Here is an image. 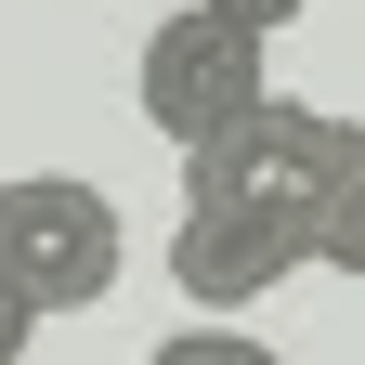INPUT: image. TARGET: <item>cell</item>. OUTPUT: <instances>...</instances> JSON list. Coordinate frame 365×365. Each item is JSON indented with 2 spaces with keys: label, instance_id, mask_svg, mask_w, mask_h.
Wrapping results in <instances>:
<instances>
[{
  "label": "cell",
  "instance_id": "obj_1",
  "mask_svg": "<svg viewBox=\"0 0 365 365\" xmlns=\"http://www.w3.org/2000/svg\"><path fill=\"white\" fill-rule=\"evenodd\" d=\"M352 170H365V118L274 91V105H261L248 130H222L209 157H182V209L287 222V235H313V248H327V209L352 196Z\"/></svg>",
  "mask_w": 365,
  "mask_h": 365
},
{
  "label": "cell",
  "instance_id": "obj_2",
  "mask_svg": "<svg viewBox=\"0 0 365 365\" xmlns=\"http://www.w3.org/2000/svg\"><path fill=\"white\" fill-rule=\"evenodd\" d=\"M130 105H144V130H157V144L209 157L222 130H248V118L274 105V39L222 26L209 0H182V14H157V26H144V66H130Z\"/></svg>",
  "mask_w": 365,
  "mask_h": 365
},
{
  "label": "cell",
  "instance_id": "obj_3",
  "mask_svg": "<svg viewBox=\"0 0 365 365\" xmlns=\"http://www.w3.org/2000/svg\"><path fill=\"white\" fill-rule=\"evenodd\" d=\"M118 261H130V222H118L105 182H78V170L0 182V287L26 313H91L118 287Z\"/></svg>",
  "mask_w": 365,
  "mask_h": 365
},
{
  "label": "cell",
  "instance_id": "obj_4",
  "mask_svg": "<svg viewBox=\"0 0 365 365\" xmlns=\"http://www.w3.org/2000/svg\"><path fill=\"white\" fill-rule=\"evenodd\" d=\"M300 261H327V248L287 235V222H235V209H182V235H170V274H182V300L209 327H235L248 300H274Z\"/></svg>",
  "mask_w": 365,
  "mask_h": 365
},
{
  "label": "cell",
  "instance_id": "obj_5",
  "mask_svg": "<svg viewBox=\"0 0 365 365\" xmlns=\"http://www.w3.org/2000/svg\"><path fill=\"white\" fill-rule=\"evenodd\" d=\"M144 365H287V352H261L248 327H170V339H157Z\"/></svg>",
  "mask_w": 365,
  "mask_h": 365
},
{
  "label": "cell",
  "instance_id": "obj_6",
  "mask_svg": "<svg viewBox=\"0 0 365 365\" xmlns=\"http://www.w3.org/2000/svg\"><path fill=\"white\" fill-rule=\"evenodd\" d=\"M327 274H365V170H352V196L327 209Z\"/></svg>",
  "mask_w": 365,
  "mask_h": 365
},
{
  "label": "cell",
  "instance_id": "obj_7",
  "mask_svg": "<svg viewBox=\"0 0 365 365\" xmlns=\"http://www.w3.org/2000/svg\"><path fill=\"white\" fill-rule=\"evenodd\" d=\"M209 14H222V26H248V39H287L313 0H209Z\"/></svg>",
  "mask_w": 365,
  "mask_h": 365
},
{
  "label": "cell",
  "instance_id": "obj_8",
  "mask_svg": "<svg viewBox=\"0 0 365 365\" xmlns=\"http://www.w3.org/2000/svg\"><path fill=\"white\" fill-rule=\"evenodd\" d=\"M26 327H39V313H26L14 287H0V365H14V352H26Z\"/></svg>",
  "mask_w": 365,
  "mask_h": 365
}]
</instances>
